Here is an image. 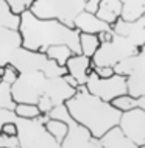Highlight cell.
Masks as SVG:
<instances>
[{
  "label": "cell",
  "instance_id": "20",
  "mask_svg": "<svg viewBox=\"0 0 145 148\" xmlns=\"http://www.w3.org/2000/svg\"><path fill=\"white\" fill-rule=\"evenodd\" d=\"M72 55H74V51H72L67 45H63V44H59V45H52L45 50V56L48 59L56 61L59 66H66L67 59H69Z\"/></svg>",
  "mask_w": 145,
  "mask_h": 148
},
{
  "label": "cell",
  "instance_id": "8",
  "mask_svg": "<svg viewBox=\"0 0 145 148\" xmlns=\"http://www.w3.org/2000/svg\"><path fill=\"white\" fill-rule=\"evenodd\" d=\"M84 86L92 95L104 100V101H111V100L117 98L120 95L128 94L126 77L119 73H114L109 78H98L92 72V73H89Z\"/></svg>",
  "mask_w": 145,
  "mask_h": 148
},
{
  "label": "cell",
  "instance_id": "30",
  "mask_svg": "<svg viewBox=\"0 0 145 148\" xmlns=\"http://www.w3.org/2000/svg\"><path fill=\"white\" fill-rule=\"evenodd\" d=\"M100 2H102V0H86V3H84V11L95 14L97 10H98Z\"/></svg>",
  "mask_w": 145,
  "mask_h": 148
},
{
  "label": "cell",
  "instance_id": "6",
  "mask_svg": "<svg viewBox=\"0 0 145 148\" xmlns=\"http://www.w3.org/2000/svg\"><path fill=\"white\" fill-rule=\"evenodd\" d=\"M140 51V47L136 45L131 39L122 38V36H114L111 42L108 44H100L98 50L92 56L95 66H111L114 67L117 62L122 59L131 56V55H137Z\"/></svg>",
  "mask_w": 145,
  "mask_h": 148
},
{
  "label": "cell",
  "instance_id": "7",
  "mask_svg": "<svg viewBox=\"0 0 145 148\" xmlns=\"http://www.w3.org/2000/svg\"><path fill=\"white\" fill-rule=\"evenodd\" d=\"M45 75L39 70H27L19 75L14 84H11V92L16 103H31L36 105L39 97L44 94Z\"/></svg>",
  "mask_w": 145,
  "mask_h": 148
},
{
  "label": "cell",
  "instance_id": "17",
  "mask_svg": "<svg viewBox=\"0 0 145 148\" xmlns=\"http://www.w3.org/2000/svg\"><path fill=\"white\" fill-rule=\"evenodd\" d=\"M120 2H122L120 19L123 21L133 22L145 14V0H120Z\"/></svg>",
  "mask_w": 145,
  "mask_h": 148
},
{
  "label": "cell",
  "instance_id": "31",
  "mask_svg": "<svg viewBox=\"0 0 145 148\" xmlns=\"http://www.w3.org/2000/svg\"><path fill=\"white\" fill-rule=\"evenodd\" d=\"M63 79H64V81H66V83H67V84H69L70 87H74V89H76V87L80 86L78 83H76V79H75L74 77H72V75H69V73L63 75Z\"/></svg>",
  "mask_w": 145,
  "mask_h": 148
},
{
  "label": "cell",
  "instance_id": "18",
  "mask_svg": "<svg viewBox=\"0 0 145 148\" xmlns=\"http://www.w3.org/2000/svg\"><path fill=\"white\" fill-rule=\"evenodd\" d=\"M19 23H21V16L14 14L5 0H0V27L10 30H19Z\"/></svg>",
  "mask_w": 145,
  "mask_h": 148
},
{
  "label": "cell",
  "instance_id": "1",
  "mask_svg": "<svg viewBox=\"0 0 145 148\" xmlns=\"http://www.w3.org/2000/svg\"><path fill=\"white\" fill-rule=\"evenodd\" d=\"M21 47L30 51L45 53L52 45H67L74 55H81L80 50V31L66 27L56 19H39L30 10L21 14L19 23Z\"/></svg>",
  "mask_w": 145,
  "mask_h": 148
},
{
  "label": "cell",
  "instance_id": "25",
  "mask_svg": "<svg viewBox=\"0 0 145 148\" xmlns=\"http://www.w3.org/2000/svg\"><path fill=\"white\" fill-rule=\"evenodd\" d=\"M38 108H39V111H41V114H48L52 111V108L55 106V103L52 101V98L48 97V95H45V94H42L41 97H39V100H38Z\"/></svg>",
  "mask_w": 145,
  "mask_h": 148
},
{
  "label": "cell",
  "instance_id": "23",
  "mask_svg": "<svg viewBox=\"0 0 145 148\" xmlns=\"http://www.w3.org/2000/svg\"><path fill=\"white\" fill-rule=\"evenodd\" d=\"M0 108L11 111H14L16 108V101L13 98V92H11V84H8L5 81H0Z\"/></svg>",
  "mask_w": 145,
  "mask_h": 148
},
{
  "label": "cell",
  "instance_id": "12",
  "mask_svg": "<svg viewBox=\"0 0 145 148\" xmlns=\"http://www.w3.org/2000/svg\"><path fill=\"white\" fill-rule=\"evenodd\" d=\"M74 87H70L66 81L63 79V77L58 78H47L45 81V87H44V94L48 95L52 98V101L56 105H61L66 100H69L72 95L75 94Z\"/></svg>",
  "mask_w": 145,
  "mask_h": 148
},
{
  "label": "cell",
  "instance_id": "19",
  "mask_svg": "<svg viewBox=\"0 0 145 148\" xmlns=\"http://www.w3.org/2000/svg\"><path fill=\"white\" fill-rule=\"evenodd\" d=\"M100 47V41L97 34H91V33H80V50L81 55L87 58H92L95 55V51Z\"/></svg>",
  "mask_w": 145,
  "mask_h": 148
},
{
  "label": "cell",
  "instance_id": "28",
  "mask_svg": "<svg viewBox=\"0 0 145 148\" xmlns=\"http://www.w3.org/2000/svg\"><path fill=\"white\" fill-rule=\"evenodd\" d=\"M0 133L10 136V137H17V126H16L14 122H6L0 126Z\"/></svg>",
  "mask_w": 145,
  "mask_h": 148
},
{
  "label": "cell",
  "instance_id": "14",
  "mask_svg": "<svg viewBox=\"0 0 145 148\" xmlns=\"http://www.w3.org/2000/svg\"><path fill=\"white\" fill-rule=\"evenodd\" d=\"M74 28L78 30L80 33H91V34H98L102 31L111 30V27L102 19H98L95 14L81 11L74 21Z\"/></svg>",
  "mask_w": 145,
  "mask_h": 148
},
{
  "label": "cell",
  "instance_id": "24",
  "mask_svg": "<svg viewBox=\"0 0 145 148\" xmlns=\"http://www.w3.org/2000/svg\"><path fill=\"white\" fill-rule=\"evenodd\" d=\"M19 75H21V72L16 69L13 64L8 62V64H5V66H3V75H2L0 78H2V81L8 83V84H14L16 79L19 78Z\"/></svg>",
  "mask_w": 145,
  "mask_h": 148
},
{
  "label": "cell",
  "instance_id": "22",
  "mask_svg": "<svg viewBox=\"0 0 145 148\" xmlns=\"http://www.w3.org/2000/svg\"><path fill=\"white\" fill-rule=\"evenodd\" d=\"M14 114L21 119H36L41 115L38 105H31V103H16Z\"/></svg>",
  "mask_w": 145,
  "mask_h": 148
},
{
  "label": "cell",
  "instance_id": "26",
  "mask_svg": "<svg viewBox=\"0 0 145 148\" xmlns=\"http://www.w3.org/2000/svg\"><path fill=\"white\" fill-rule=\"evenodd\" d=\"M94 73L98 78H109L115 73V72H114V67H111V66H95Z\"/></svg>",
  "mask_w": 145,
  "mask_h": 148
},
{
  "label": "cell",
  "instance_id": "21",
  "mask_svg": "<svg viewBox=\"0 0 145 148\" xmlns=\"http://www.w3.org/2000/svg\"><path fill=\"white\" fill-rule=\"evenodd\" d=\"M45 128H47L48 133L56 139L58 143L63 142V139L66 137V134H67V130H69V128H67V123L63 122V120H58V119H48L45 122Z\"/></svg>",
  "mask_w": 145,
  "mask_h": 148
},
{
  "label": "cell",
  "instance_id": "27",
  "mask_svg": "<svg viewBox=\"0 0 145 148\" xmlns=\"http://www.w3.org/2000/svg\"><path fill=\"white\" fill-rule=\"evenodd\" d=\"M5 2H6V5L11 8V11H13L14 14H17V16H21L23 11H27L23 0H5Z\"/></svg>",
  "mask_w": 145,
  "mask_h": 148
},
{
  "label": "cell",
  "instance_id": "11",
  "mask_svg": "<svg viewBox=\"0 0 145 148\" xmlns=\"http://www.w3.org/2000/svg\"><path fill=\"white\" fill-rule=\"evenodd\" d=\"M21 34L17 30H10L0 27V67L10 62L11 56L21 47Z\"/></svg>",
  "mask_w": 145,
  "mask_h": 148
},
{
  "label": "cell",
  "instance_id": "2",
  "mask_svg": "<svg viewBox=\"0 0 145 148\" xmlns=\"http://www.w3.org/2000/svg\"><path fill=\"white\" fill-rule=\"evenodd\" d=\"M70 117L80 123L95 139H100L111 128L119 125L122 111L114 108L109 101L92 95L84 84L76 87L75 94L64 101Z\"/></svg>",
  "mask_w": 145,
  "mask_h": 148
},
{
  "label": "cell",
  "instance_id": "4",
  "mask_svg": "<svg viewBox=\"0 0 145 148\" xmlns=\"http://www.w3.org/2000/svg\"><path fill=\"white\" fill-rule=\"evenodd\" d=\"M86 0H34L30 11L39 19H56L74 28V21L84 11Z\"/></svg>",
  "mask_w": 145,
  "mask_h": 148
},
{
  "label": "cell",
  "instance_id": "3",
  "mask_svg": "<svg viewBox=\"0 0 145 148\" xmlns=\"http://www.w3.org/2000/svg\"><path fill=\"white\" fill-rule=\"evenodd\" d=\"M47 114H41L36 119H21L16 115L19 148H61L56 139L47 131Z\"/></svg>",
  "mask_w": 145,
  "mask_h": 148
},
{
  "label": "cell",
  "instance_id": "15",
  "mask_svg": "<svg viewBox=\"0 0 145 148\" xmlns=\"http://www.w3.org/2000/svg\"><path fill=\"white\" fill-rule=\"evenodd\" d=\"M103 148H139L136 143H133L130 139L126 137L119 126L111 128L108 133H104L102 137L98 139Z\"/></svg>",
  "mask_w": 145,
  "mask_h": 148
},
{
  "label": "cell",
  "instance_id": "13",
  "mask_svg": "<svg viewBox=\"0 0 145 148\" xmlns=\"http://www.w3.org/2000/svg\"><path fill=\"white\" fill-rule=\"evenodd\" d=\"M64 67L67 69V73L76 79L78 84H86L89 73L94 72V69L91 67V58L84 55H72Z\"/></svg>",
  "mask_w": 145,
  "mask_h": 148
},
{
  "label": "cell",
  "instance_id": "29",
  "mask_svg": "<svg viewBox=\"0 0 145 148\" xmlns=\"http://www.w3.org/2000/svg\"><path fill=\"white\" fill-rule=\"evenodd\" d=\"M98 36V41L100 44H108V42H111L112 39H114V31L112 30H106V31H102V33H98L97 34Z\"/></svg>",
  "mask_w": 145,
  "mask_h": 148
},
{
  "label": "cell",
  "instance_id": "9",
  "mask_svg": "<svg viewBox=\"0 0 145 148\" xmlns=\"http://www.w3.org/2000/svg\"><path fill=\"white\" fill-rule=\"evenodd\" d=\"M117 126L133 143L137 147L145 145V111L142 108L123 111Z\"/></svg>",
  "mask_w": 145,
  "mask_h": 148
},
{
  "label": "cell",
  "instance_id": "16",
  "mask_svg": "<svg viewBox=\"0 0 145 148\" xmlns=\"http://www.w3.org/2000/svg\"><path fill=\"white\" fill-rule=\"evenodd\" d=\"M95 16L111 27L122 16V2L120 0H102Z\"/></svg>",
  "mask_w": 145,
  "mask_h": 148
},
{
  "label": "cell",
  "instance_id": "10",
  "mask_svg": "<svg viewBox=\"0 0 145 148\" xmlns=\"http://www.w3.org/2000/svg\"><path fill=\"white\" fill-rule=\"evenodd\" d=\"M111 30L114 31V34L122 36V38H128L136 45L142 47L145 44V14L142 17H139L137 21H133V22L117 19L111 25Z\"/></svg>",
  "mask_w": 145,
  "mask_h": 148
},
{
  "label": "cell",
  "instance_id": "32",
  "mask_svg": "<svg viewBox=\"0 0 145 148\" xmlns=\"http://www.w3.org/2000/svg\"><path fill=\"white\" fill-rule=\"evenodd\" d=\"M33 2H34V0H23V3H25V8H27V10H30V8H31Z\"/></svg>",
  "mask_w": 145,
  "mask_h": 148
},
{
  "label": "cell",
  "instance_id": "5",
  "mask_svg": "<svg viewBox=\"0 0 145 148\" xmlns=\"http://www.w3.org/2000/svg\"><path fill=\"white\" fill-rule=\"evenodd\" d=\"M48 119H58L67 123V134L63 139V142L59 143L61 148H103L98 139H95L94 136L89 133V130H86L80 123H76L74 119L70 117L69 111L64 103L56 105L52 108V111L47 114Z\"/></svg>",
  "mask_w": 145,
  "mask_h": 148
},
{
  "label": "cell",
  "instance_id": "34",
  "mask_svg": "<svg viewBox=\"0 0 145 148\" xmlns=\"http://www.w3.org/2000/svg\"><path fill=\"white\" fill-rule=\"evenodd\" d=\"M0 81H2V78H0Z\"/></svg>",
  "mask_w": 145,
  "mask_h": 148
},
{
  "label": "cell",
  "instance_id": "33",
  "mask_svg": "<svg viewBox=\"0 0 145 148\" xmlns=\"http://www.w3.org/2000/svg\"><path fill=\"white\" fill-rule=\"evenodd\" d=\"M139 148H145V145H140V147H139Z\"/></svg>",
  "mask_w": 145,
  "mask_h": 148
}]
</instances>
